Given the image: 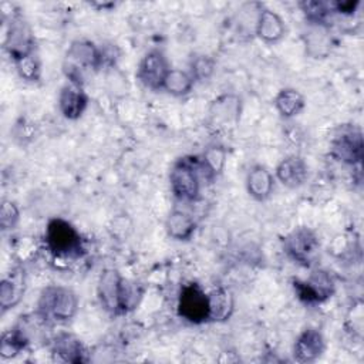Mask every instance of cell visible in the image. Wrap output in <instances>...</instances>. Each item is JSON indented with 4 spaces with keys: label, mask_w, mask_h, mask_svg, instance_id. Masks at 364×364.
I'll return each mask as SVG.
<instances>
[{
    "label": "cell",
    "mask_w": 364,
    "mask_h": 364,
    "mask_svg": "<svg viewBox=\"0 0 364 364\" xmlns=\"http://www.w3.org/2000/svg\"><path fill=\"white\" fill-rule=\"evenodd\" d=\"M46 245L60 257H77L82 253V240L78 230L67 220L54 218L46 228Z\"/></svg>",
    "instance_id": "277c9868"
},
{
    "label": "cell",
    "mask_w": 364,
    "mask_h": 364,
    "mask_svg": "<svg viewBox=\"0 0 364 364\" xmlns=\"http://www.w3.org/2000/svg\"><path fill=\"white\" fill-rule=\"evenodd\" d=\"M88 98L82 91V87L75 84H65L58 95V108L61 114L68 119H77L87 108Z\"/></svg>",
    "instance_id": "4fadbf2b"
},
{
    "label": "cell",
    "mask_w": 364,
    "mask_h": 364,
    "mask_svg": "<svg viewBox=\"0 0 364 364\" xmlns=\"http://www.w3.org/2000/svg\"><path fill=\"white\" fill-rule=\"evenodd\" d=\"M37 307V311L47 320L67 321L77 313L78 297L68 287L48 286L41 291Z\"/></svg>",
    "instance_id": "7a4b0ae2"
},
{
    "label": "cell",
    "mask_w": 364,
    "mask_h": 364,
    "mask_svg": "<svg viewBox=\"0 0 364 364\" xmlns=\"http://www.w3.org/2000/svg\"><path fill=\"white\" fill-rule=\"evenodd\" d=\"M307 175H309V169L304 159L296 155L282 159L276 168L277 179L282 182V185L290 189L301 186L306 182Z\"/></svg>",
    "instance_id": "5bb4252c"
},
{
    "label": "cell",
    "mask_w": 364,
    "mask_h": 364,
    "mask_svg": "<svg viewBox=\"0 0 364 364\" xmlns=\"http://www.w3.org/2000/svg\"><path fill=\"white\" fill-rule=\"evenodd\" d=\"M239 101L232 95H225L213 102L210 109V117L216 122L223 125L228 122H236L239 118Z\"/></svg>",
    "instance_id": "cb8c5ba5"
},
{
    "label": "cell",
    "mask_w": 364,
    "mask_h": 364,
    "mask_svg": "<svg viewBox=\"0 0 364 364\" xmlns=\"http://www.w3.org/2000/svg\"><path fill=\"white\" fill-rule=\"evenodd\" d=\"M324 347L326 344L321 333L316 328H307L297 337L294 343V360L299 363H311L323 354Z\"/></svg>",
    "instance_id": "7c38bea8"
},
{
    "label": "cell",
    "mask_w": 364,
    "mask_h": 364,
    "mask_svg": "<svg viewBox=\"0 0 364 364\" xmlns=\"http://www.w3.org/2000/svg\"><path fill=\"white\" fill-rule=\"evenodd\" d=\"M283 247L294 262L310 267L318 257L320 243L313 230L296 228L283 239Z\"/></svg>",
    "instance_id": "8992f818"
},
{
    "label": "cell",
    "mask_w": 364,
    "mask_h": 364,
    "mask_svg": "<svg viewBox=\"0 0 364 364\" xmlns=\"http://www.w3.org/2000/svg\"><path fill=\"white\" fill-rule=\"evenodd\" d=\"M121 274L114 269H107L101 273L97 287V294L104 310L112 314H121L119 294H121Z\"/></svg>",
    "instance_id": "8fae6325"
},
{
    "label": "cell",
    "mask_w": 364,
    "mask_h": 364,
    "mask_svg": "<svg viewBox=\"0 0 364 364\" xmlns=\"http://www.w3.org/2000/svg\"><path fill=\"white\" fill-rule=\"evenodd\" d=\"M24 272L20 267L13 269L7 277H4L0 283V306L1 310L6 311L13 309L21 300L26 289Z\"/></svg>",
    "instance_id": "9a60e30c"
},
{
    "label": "cell",
    "mask_w": 364,
    "mask_h": 364,
    "mask_svg": "<svg viewBox=\"0 0 364 364\" xmlns=\"http://www.w3.org/2000/svg\"><path fill=\"white\" fill-rule=\"evenodd\" d=\"M51 351L57 355L58 360L64 363H82L84 358V347L81 341L70 333H60L51 341Z\"/></svg>",
    "instance_id": "e0dca14e"
},
{
    "label": "cell",
    "mask_w": 364,
    "mask_h": 364,
    "mask_svg": "<svg viewBox=\"0 0 364 364\" xmlns=\"http://www.w3.org/2000/svg\"><path fill=\"white\" fill-rule=\"evenodd\" d=\"M306 18L316 26H324L327 18L334 14L331 1H303L300 3Z\"/></svg>",
    "instance_id": "484cf974"
},
{
    "label": "cell",
    "mask_w": 364,
    "mask_h": 364,
    "mask_svg": "<svg viewBox=\"0 0 364 364\" xmlns=\"http://www.w3.org/2000/svg\"><path fill=\"white\" fill-rule=\"evenodd\" d=\"M296 296L307 303L316 304L327 300L334 293V282L330 273L321 269L313 270L307 280H294L293 283Z\"/></svg>",
    "instance_id": "ba28073f"
},
{
    "label": "cell",
    "mask_w": 364,
    "mask_h": 364,
    "mask_svg": "<svg viewBox=\"0 0 364 364\" xmlns=\"http://www.w3.org/2000/svg\"><path fill=\"white\" fill-rule=\"evenodd\" d=\"M213 70H215L213 60L208 55H199L192 60L189 74L195 81H205L213 74Z\"/></svg>",
    "instance_id": "f1b7e54d"
},
{
    "label": "cell",
    "mask_w": 364,
    "mask_h": 364,
    "mask_svg": "<svg viewBox=\"0 0 364 364\" xmlns=\"http://www.w3.org/2000/svg\"><path fill=\"white\" fill-rule=\"evenodd\" d=\"M16 64V70L18 73V75L21 78H24L26 81H37L40 78V61L37 58L36 54L27 55L18 61L14 63Z\"/></svg>",
    "instance_id": "83f0119b"
},
{
    "label": "cell",
    "mask_w": 364,
    "mask_h": 364,
    "mask_svg": "<svg viewBox=\"0 0 364 364\" xmlns=\"http://www.w3.org/2000/svg\"><path fill=\"white\" fill-rule=\"evenodd\" d=\"M4 50L14 63L34 54V36L23 17L13 16L10 18L4 38Z\"/></svg>",
    "instance_id": "52a82bcc"
},
{
    "label": "cell",
    "mask_w": 364,
    "mask_h": 364,
    "mask_svg": "<svg viewBox=\"0 0 364 364\" xmlns=\"http://www.w3.org/2000/svg\"><path fill=\"white\" fill-rule=\"evenodd\" d=\"M101 67L100 47L88 40H75L71 43L64 64L63 71L71 84L82 87L84 73L91 68Z\"/></svg>",
    "instance_id": "6da1fadb"
},
{
    "label": "cell",
    "mask_w": 364,
    "mask_h": 364,
    "mask_svg": "<svg viewBox=\"0 0 364 364\" xmlns=\"http://www.w3.org/2000/svg\"><path fill=\"white\" fill-rule=\"evenodd\" d=\"M202 178L199 158H182L176 161L171 169V189L178 199L192 202L199 195Z\"/></svg>",
    "instance_id": "3957f363"
},
{
    "label": "cell",
    "mask_w": 364,
    "mask_h": 364,
    "mask_svg": "<svg viewBox=\"0 0 364 364\" xmlns=\"http://www.w3.org/2000/svg\"><path fill=\"white\" fill-rule=\"evenodd\" d=\"M193 82L195 80L189 73L178 68H171V71L168 73L164 81L162 88L175 97H182L191 92Z\"/></svg>",
    "instance_id": "603a6c76"
},
{
    "label": "cell",
    "mask_w": 364,
    "mask_h": 364,
    "mask_svg": "<svg viewBox=\"0 0 364 364\" xmlns=\"http://www.w3.org/2000/svg\"><path fill=\"white\" fill-rule=\"evenodd\" d=\"M331 155L348 165H355L363 158V136L354 127H341L330 146Z\"/></svg>",
    "instance_id": "9c48e42d"
},
{
    "label": "cell",
    "mask_w": 364,
    "mask_h": 364,
    "mask_svg": "<svg viewBox=\"0 0 364 364\" xmlns=\"http://www.w3.org/2000/svg\"><path fill=\"white\" fill-rule=\"evenodd\" d=\"M225 161H226V151L223 146H219V145L208 146L199 159L202 176L212 179L216 175H219L225 166Z\"/></svg>",
    "instance_id": "7402d4cb"
},
{
    "label": "cell",
    "mask_w": 364,
    "mask_h": 364,
    "mask_svg": "<svg viewBox=\"0 0 364 364\" xmlns=\"http://www.w3.org/2000/svg\"><path fill=\"white\" fill-rule=\"evenodd\" d=\"M233 294L228 289H216L209 294V320L225 321L233 313Z\"/></svg>",
    "instance_id": "ffe728a7"
},
{
    "label": "cell",
    "mask_w": 364,
    "mask_h": 364,
    "mask_svg": "<svg viewBox=\"0 0 364 364\" xmlns=\"http://www.w3.org/2000/svg\"><path fill=\"white\" fill-rule=\"evenodd\" d=\"M142 299V289L136 282L127 280L122 277L121 282V294H119V306L121 313H127L135 309Z\"/></svg>",
    "instance_id": "4316f807"
},
{
    "label": "cell",
    "mask_w": 364,
    "mask_h": 364,
    "mask_svg": "<svg viewBox=\"0 0 364 364\" xmlns=\"http://www.w3.org/2000/svg\"><path fill=\"white\" fill-rule=\"evenodd\" d=\"M274 107L282 117L291 118L304 108V98L294 88H283L274 98Z\"/></svg>",
    "instance_id": "44dd1931"
},
{
    "label": "cell",
    "mask_w": 364,
    "mask_h": 364,
    "mask_svg": "<svg viewBox=\"0 0 364 364\" xmlns=\"http://www.w3.org/2000/svg\"><path fill=\"white\" fill-rule=\"evenodd\" d=\"M286 31L283 18L270 9H260L256 18V34L264 43H277Z\"/></svg>",
    "instance_id": "2e32d148"
},
{
    "label": "cell",
    "mask_w": 364,
    "mask_h": 364,
    "mask_svg": "<svg viewBox=\"0 0 364 364\" xmlns=\"http://www.w3.org/2000/svg\"><path fill=\"white\" fill-rule=\"evenodd\" d=\"M306 47H307V53L314 58L326 57L328 54L330 38L327 37V33L324 31L323 26H316L306 36Z\"/></svg>",
    "instance_id": "d4e9b609"
},
{
    "label": "cell",
    "mask_w": 364,
    "mask_h": 364,
    "mask_svg": "<svg viewBox=\"0 0 364 364\" xmlns=\"http://www.w3.org/2000/svg\"><path fill=\"white\" fill-rule=\"evenodd\" d=\"M169 71L171 67L165 54L161 50H151L142 57L136 70V77L146 88L159 90Z\"/></svg>",
    "instance_id": "30bf717a"
},
{
    "label": "cell",
    "mask_w": 364,
    "mask_h": 364,
    "mask_svg": "<svg viewBox=\"0 0 364 364\" xmlns=\"http://www.w3.org/2000/svg\"><path fill=\"white\" fill-rule=\"evenodd\" d=\"M165 229L172 239L186 240L193 235L196 229V222L192 218V215H189L188 212L175 209L168 215L165 222Z\"/></svg>",
    "instance_id": "d6986e66"
},
{
    "label": "cell",
    "mask_w": 364,
    "mask_h": 364,
    "mask_svg": "<svg viewBox=\"0 0 364 364\" xmlns=\"http://www.w3.org/2000/svg\"><path fill=\"white\" fill-rule=\"evenodd\" d=\"M209 294L196 284L188 283L181 289L178 297V314L192 324L209 321Z\"/></svg>",
    "instance_id": "5b68a950"
},
{
    "label": "cell",
    "mask_w": 364,
    "mask_h": 364,
    "mask_svg": "<svg viewBox=\"0 0 364 364\" xmlns=\"http://www.w3.org/2000/svg\"><path fill=\"white\" fill-rule=\"evenodd\" d=\"M20 219L18 208L14 202L4 199L0 206V226L1 230H11L16 228L17 222Z\"/></svg>",
    "instance_id": "f546056e"
},
{
    "label": "cell",
    "mask_w": 364,
    "mask_h": 364,
    "mask_svg": "<svg viewBox=\"0 0 364 364\" xmlns=\"http://www.w3.org/2000/svg\"><path fill=\"white\" fill-rule=\"evenodd\" d=\"M247 193L256 200H264L273 189V175L262 165L253 166L246 176Z\"/></svg>",
    "instance_id": "ac0fdd59"
}]
</instances>
